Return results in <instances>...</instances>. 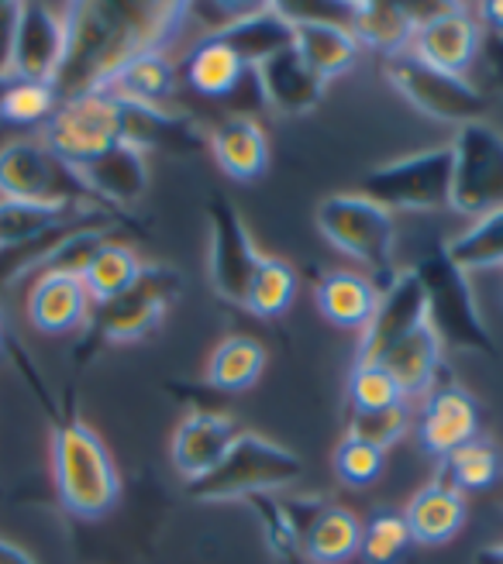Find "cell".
Returning a JSON list of instances; mask_svg holds the SVG:
<instances>
[{
  "label": "cell",
  "mask_w": 503,
  "mask_h": 564,
  "mask_svg": "<svg viewBox=\"0 0 503 564\" xmlns=\"http://www.w3.org/2000/svg\"><path fill=\"white\" fill-rule=\"evenodd\" d=\"M35 389L49 406L52 482H55V492H60V502L79 520L107 517L121 499V475L115 468V458H110V451L104 447L100 434L83 423L73 400H66V406L60 410L45 397V386L39 379H35Z\"/></svg>",
  "instance_id": "obj_1"
},
{
  "label": "cell",
  "mask_w": 503,
  "mask_h": 564,
  "mask_svg": "<svg viewBox=\"0 0 503 564\" xmlns=\"http://www.w3.org/2000/svg\"><path fill=\"white\" fill-rule=\"evenodd\" d=\"M314 220L334 248L370 269L376 290L397 279V220L386 207L366 200L362 193H331L318 204Z\"/></svg>",
  "instance_id": "obj_2"
},
{
  "label": "cell",
  "mask_w": 503,
  "mask_h": 564,
  "mask_svg": "<svg viewBox=\"0 0 503 564\" xmlns=\"http://www.w3.org/2000/svg\"><path fill=\"white\" fill-rule=\"evenodd\" d=\"M303 471V462L290 447L276 444L256 431H242L207 475L186 482V496L201 502L248 499L256 492H276L293 486Z\"/></svg>",
  "instance_id": "obj_3"
},
{
  "label": "cell",
  "mask_w": 503,
  "mask_h": 564,
  "mask_svg": "<svg viewBox=\"0 0 503 564\" xmlns=\"http://www.w3.org/2000/svg\"><path fill=\"white\" fill-rule=\"evenodd\" d=\"M0 200L55 210H107L83 186L76 169L55 155L42 138L11 141L0 149Z\"/></svg>",
  "instance_id": "obj_4"
},
{
  "label": "cell",
  "mask_w": 503,
  "mask_h": 564,
  "mask_svg": "<svg viewBox=\"0 0 503 564\" xmlns=\"http://www.w3.org/2000/svg\"><path fill=\"white\" fill-rule=\"evenodd\" d=\"M414 275L421 279L425 303H428V324L441 337L445 348H462L477 355H496V345L480 317L477 293L469 286V275L445 256V245L414 265Z\"/></svg>",
  "instance_id": "obj_5"
},
{
  "label": "cell",
  "mask_w": 503,
  "mask_h": 564,
  "mask_svg": "<svg viewBox=\"0 0 503 564\" xmlns=\"http://www.w3.org/2000/svg\"><path fill=\"white\" fill-rule=\"evenodd\" d=\"M183 290V275L170 265H146L138 282L118 300L94 306L87 321V345L79 355H90L107 345H131L152 334Z\"/></svg>",
  "instance_id": "obj_6"
},
{
  "label": "cell",
  "mask_w": 503,
  "mask_h": 564,
  "mask_svg": "<svg viewBox=\"0 0 503 564\" xmlns=\"http://www.w3.org/2000/svg\"><path fill=\"white\" fill-rule=\"evenodd\" d=\"M125 138V100L110 90H87L60 100L45 121L42 141L69 162L73 169L87 165L110 145Z\"/></svg>",
  "instance_id": "obj_7"
},
{
  "label": "cell",
  "mask_w": 503,
  "mask_h": 564,
  "mask_svg": "<svg viewBox=\"0 0 503 564\" xmlns=\"http://www.w3.org/2000/svg\"><path fill=\"white\" fill-rule=\"evenodd\" d=\"M383 73L410 107H417L421 115L445 121V124H469V121H483V110H486V97L472 87L465 76L456 73H445L431 63H425L421 55L397 52L383 59Z\"/></svg>",
  "instance_id": "obj_8"
},
{
  "label": "cell",
  "mask_w": 503,
  "mask_h": 564,
  "mask_svg": "<svg viewBox=\"0 0 503 564\" xmlns=\"http://www.w3.org/2000/svg\"><path fill=\"white\" fill-rule=\"evenodd\" d=\"M366 200L386 207L389 214L397 210H441L449 207L452 196V149L438 145L428 152H414L404 159H394L358 183Z\"/></svg>",
  "instance_id": "obj_9"
},
{
  "label": "cell",
  "mask_w": 503,
  "mask_h": 564,
  "mask_svg": "<svg viewBox=\"0 0 503 564\" xmlns=\"http://www.w3.org/2000/svg\"><path fill=\"white\" fill-rule=\"evenodd\" d=\"M452 196L449 207L480 217L503 207V134L486 121H469L452 138Z\"/></svg>",
  "instance_id": "obj_10"
},
{
  "label": "cell",
  "mask_w": 503,
  "mask_h": 564,
  "mask_svg": "<svg viewBox=\"0 0 503 564\" xmlns=\"http://www.w3.org/2000/svg\"><path fill=\"white\" fill-rule=\"evenodd\" d=\"M483 48V24L477 18V8L469 4H445L428 14H417L410 52L421 55L425 63L465 76L469 66L477 63Z\"/></svg>",
  "instance_id": "obj_11"
},
{
  "label": "cell",
  "mask_w": 503,
  "mask_h": 564,
  "mask_svg": "<svg viewBox=\"0 0 503 564\" xmlns=\"http://www.w3.org/2000/svg\"><path fill=\"white\" fill-rule=\"evenodd\" d=\"M207 220H211V256H207L211 282H214L221 300L242 306L245 290L252 282V272H256L263 251L256 248V241H252L235 204L214 196V200L207 204Z\"/></svg>",
  "instance_id": "obj_12"
},
{
  "label": "cell",
  "mask_w": 503,
  "mask_h": 564,
  "mask_svg": "<svg viewBox=\"0 0 503 564\" xmlns=\"http://www.w3.org/2000/svg\"><path fill=\"white\" fill-rule=\"evenodd\" d=\"M472 437H480V406L449 376V369H445L421 403V416H417V447H421L428 458L441 462V458H449L456 447L469 444Z\"/></svg>",
  "instance_id": "obj_13"
},
{
  "label": "cell",
  "mask_w": 503,
  "mask_h": 564,
  "mask_svg": "<svg viewBox=\"0 0 503 564\" xmlns=\"http://www.w3.org/2000/svg\"><path fill=\"white\" fill-rule=\"evenodd\" d=\"M428 321V303L421 279L414 275V269L397 272V279L389 286L379 290V303L373 310L370 324L358 334V351L355 361H383L386 351L400 345L410 330H417Z\"/></svg>",
  "instance_id": "obj_14"
},
{
  "label": "cell",
  "mask_w": 503,
  "mask_h": 564,
  "mask_svg": "<svg viewBox=\"0 0 503 564\" xmlns=\"http://www.w3.org/2000/svg\"><path fill=\"white\" fill-rule=\"evenodd\" d=\"M287 513L297 527V538L303 547V557L311 564H345L349 557L358 554L362 541V523L334 506L328 499H307V496H290L283 499Z\"/></svg>",
  "instance_id": "obj_15"
},
{
  "label": "cell",
  "mask_w": 503,
  "mask_h": 564,
  "mask_svg": "<svg viewBox=\"0 0 503 564\" xmlns=\"http://www.w3.org/2000/svg\"><path fill=\"white\" fill-rule=\"evenodd\" d=\"M69 21L66 8L21 4L18 45H14V79L21 83H55L66 59Z\"/></svg>",
  "instance_id": "obj_16"
},
{
  "label": "cell",
  "mask_w": 503,
  "mask_h": 564,
  "mask_svg": "<svg viewBox=\"0 0 503 564\" xmlns=\"http://www.w3.org/2000/svg\"><path fill=\"white\" fill-rule=\"evenodd\" d=\"M83 186H87L97 204L121 214V207H131L149 189V152L135 141L121 138L118 145H110L97 159L76 169Z\"/></svg>",
  "instance_id": "obj_17"
},
{
  "label": "cell",
  "mask_w": 503,
  "mask_h": 564,
  "mask_svg": "<svg viewBox=\"0 0 503 564\" xmlns=\"http://www.w3.org/2000/svg\"><path fill=\"white\" fill-rule=\"evenodd\" d=\"M238 434H242V423L235 416L221 413V410H207V406L190 410L173 434L176 471L186 478V482L207 475L221 458H225V451L232 447V441Z\"/></svg>",
  "instance_id": "obj_18"
},
{
  "label": "cell",
  "mask_w": 503,
  "mask_h": 564,
  "mask_svg": "<svg viewBox=\"0 0 503 564\" xmlns=\"http://www.w3.org/2000/svg\"><path fill=\"white\" fill-rule=\"evenodd\" d=\"M94 300L79 272H42L28 290V321L42 334H69L87 327Z\"/></svg>",
  "instance_id": "obj_19"
},
{
  "label": "cell",
  "mask_w": 503,
  "mask_h": 564,
  "mask_svg": "<svg viewBox=\"0 0 503 564\" xmlns=\"http://www.w3.org/2000/svg\"><path fill=\"white\" fill-rule=\"evenodd\" d=\"M256 87L269 110H276V115H283V118H300V115H311L324 100L328 83L307 69V63L290 45L283 52H276L263 66H256Z\"/></svg>",
  "instance_id": "obj_20"
},
{
  "label": "cell",
  "mask_w": 503,
  "mask_h": 564,
  "mask_svg": "<svg viewBox=\"0 0 503 564\" xmlns=\"http://www.w3.org/2000/svg\"><path fill=\"white\" fill-rule=\"evenodd\" d=\"M290 18H293V52L307 63V69L321 76L324 83L349 73L358 63L362 45L355 42L345 21L314 18V14H290Z\"/></svg>",
  "instance_id": "obj_21"
},
{
  "label": "cell",
  "mask_w": 503,
  "mask_h": 564,
  "mask_svg": "<svg viewBox=\"0 0 503 564\" xmlns=\"http://www.w3.org/2000/svg\"><path fill=\"white\" fill-rule=\"evenodd\" d=\"M225 45H232L248 69L263 66L276 52L293 45V18L283 4H252L242 18L214 32Z\"/></svg>",
  "instance_id": "obj_22"
},
{
  "label": "cell",
  "mask_w": 503,
  "mask_h": 564,
  "mask_svg": "<svg viewBox=\"0 0 503 564\" xmlns=\"http://www.w3.org/2000/svg\"><path fill=\"white\" fill-rule=\"evenodd\" d=\"M207 145H211V152H214V159L221 165V173H225L228 180L252 183V180H259L269 169V138H266V128L256 118H248V115L221 121L207 134Z\"/></svg>",
  "instance_id": "obj_23"
},
{
  "label": "cell",
  "mask_w": 503,
  "mask_h": 564,
  "mask_svg": "<svg viewBox=\"0 0 503 564\" xmlns=\"http://www.w3.org/2000/svg\"><path fill=\"white\" fill-rule=\"evenodd\" d=\"M379 365L397 379V386L404 389L407 400H414V397L425 400L428 389L445 372V345L435 334V327L425 321L417 330H410L400 345L389 348Z\"/></svg>",
  "instance_id": "obj_24"
},
{
  "label": "cell",
  "mask_w": 503,
  "mask_h": 564,
  "mask_svg": "<svg viewBox=\"0 0 503 564\" xmlns=\"http://www.w3.org/2000/svg\"><path fill=\"white\" fill-rule=\"evenodd\" d=\"M465 517H469L465 496L452 486L438 482V478L431 486L417 489L404 510L410 541H417V544H449L462 530Z\"/></svg>",
  "instance_id": "obj_25"
},
{
  "label": "cell",
  "mask_w": 503,
  "mask_h": 564,
  "mask_svg": "<svg viewBox=\"0 0 503 564\" xmlns=\"http://www.w3.org/2000/svg\"><path fill=\"white\" fill-rule=\"evenodd\" d=\"M314 300L321 306V314L345 330H358L370 324L373 310L379 303V290L370 275L362 272H349V269H331L318 279L314 286Z\"/></svg>",
  "instance_id": "obj_26"
},
{
  "label": "cell",
  "mask_w": 503,
  "mask_h": 564,
  "mask_svg": "<svg viewBox=\"0 0 503 564\" xmlns=\"http://www.w3.org/2000/svg\"><path fill=\"white\" fill-rule=\"evenodd\" d=\"M100 90H110L121 100L146 104V107H165L176 94V63L165 55V48H146L110 76Z\"/></svg>",
  "instance_id": "obj_27"
},
{
  "label": "cell",
  "mask_w": 503,
  "mask_h": 564,
  "mask_svg": "<svg viewBox=\"0 0 503 564\" xmlns=\"http://www.w3.org/2000/svg\"><path fill=\"white\" fill-rule=\"evenodd\" d=\"M345 24L362 48H373L383 59H389V55L410 48L417 14L404 4H366V0H355V4H349Z\"/></svg>",
  "instance_id": "obj_28"
},
{
  "label": "cell",
  "mask_w": 503,
  "mask_h": 564,
  "mask_svg": "<svg viewBox=\"0 0 503 564\" xmlns=\"http://www.w3.org/2000/svg\"><path fill=\"white\" fill-rule=\"evenodd\" d=\"M252 73L256 69H248L242 63V55L232 45L221 42L217 35L201 39L183 59V76H186L190 87L201 97H214V100L232 97Z\"/></svg>",
  "instance_id": "obj_29"
},
{
  "label": "cell",
  "mask_w": 503,
  "mask_h": 564,
  "mask_svg": "<svg viewBox=\"0 0 503 564\" xmlns=\"http://www.w3.org/2000/svg\"><path fill=\"white\" fill-rule=\"evenodd\" d=\"M142 262H138L135 248L125 241H104L97 245V251L87 259V265L79 269L83 286H87L94 306L118 300L121 293H128L138 275H142Z\"/></svg>",
  "instance_id": "obj_30"
},
{
  "label": "cell",
  "mask_w": 503,
  "mask_h": 564,
  "mask_svg": "<svg viewBox=\"0 0 503 564\" xmlns=\"http://www.w3.org/2000/svg\"><path fill=\"white\" fill-rule=\"evenodd\" d=\"M503 478V455L490 437H472L438 462V482L465 492H486Z\"/></svg>",
  "instance_id": "obj_31"
},
{
  "label": "cell",
  "mask_w": 503,
  "mask_h": 564,
  "mask_svg": "<svg viewBox=\"0 0 503 564\" xmlns=\"http://www.w3.org/2000/svg\"><path fill=\"white\" fill-rule=\"evenodd\" d=\"M263 369L266 348L248 334H232L214 348L207 361V382L221 392H245L259 382Z\"/></svg>",
  "instance_id": "obj_32"
},
{
  "label": "cell",
  "mask_w": 503,
  "mask_h": 564,
  "mask_svg": "<svg viewBox=\"0 0 503 564\" xmlns=\"http://www.w3.org/2000/svg\"><path fill=\"white\" fill-rule=\"evenodd\" d=\"M445 256H449L465 275L503 265V207L472 217V224L462 235L445 241Z\"/></svg>",
  "instance_id": "obj_33"
},
{
  "label": "cell",
  "mask_w": 503,
  "mask_h": 564,
  "mask_svg": "<svg viewBox=\"0 0 503 564\" xmlns=\"http://www.w3.org/2000/svg\"><path fill=\"white\" fill-rule=\"evenodd\" d=\"M293 300H297V272H293V265H287L283 259L263 256L256 272H252V282L245 290L242 306L259 321H276L293 306Z\"/></svg>",
  "instance_id": "obj_34"
},
{
  "label": "cell",
  "mask_w": 503,
  "mask_h": 564,
  "mask_svg": "<svg viewBox=\"0 0 503 564\" xmlns=\"http://www.w3.org/2000/svg\"><path fill=\"white\" fill-rule=\"evenodd\" d=\"M252 510L259 517V527H263V538L269 544V551L276 554L279 564H311L303 557V547H300V538H297V527L287 513V506L279 496L272 492H256L245 499Z\"/></svg>",
  "instance_id": "obj_35"
},
{
  "label": "cell",
  "mask_w": 503,
  "mask_h": 564,
  "mask_svg": "<svg viewBox=\"0 0 503 564\" xmlns=\"http://www.w3.org/2000/svg\"><path fill=\"white\" fill-rule=\"evenodd\" d=\"M76 214H87V210H55V207L0 200V251H11V248L35 241L45 231H52L55 224H63Z\"/></svg>",
  "instance_id": "obj_36"
},
{
  "label": "cell",
  "mask_w": 503,
  "mask_h": 564,
  "mask_svg": "<svg viewBox=\"0 0 503 564\" xmlns=\"http://www.w3.org/2000/svg\"><path fill=\"white\" fill-rule=\"evenodd\" d=\"M349 406L362 413L394 410V406H407V397L379 361H355L349 372Z\"/></svg>",
  "instance_id": "obj_37"
},
{
  "label": "cell",
  "mask_w": 503,
  "mask_h": 564,
  "mask_svg": "<svg viewBox=\"0 0 503 564\" xmlns=\"http://www.w3.org/2000/svg\"><path fill=\"white\" fill-rule=\"evenodd\" d=\"M410 530L404 513L394 510H379L370 517V523H362V541L358 554L366 564H397L404 551L410 547Z\"/></svg>",
  "instance_id": "obj_38"
},
{
  "label": "cell",
  "mask_w": 503,
  "mask_h": 564,
  "mask_svg": "<svg viewBox=\"0 0 503 564\" xmlns=\"http://www.w3.org/2000/svg\"><path fill=\"white\" fill-rule=\"evenodd\" d=\"M55 107H60V94L49 83L11 79L0 90V121L8 124H45Z\"/></svg>",
  "instance_id": "obj_39"
},
{
  "label": "cell",
  "mask_w": 503,
  "mask_h": 564,
  "mask_svg": "<svg viewBox=\"0 0 503 564\" xmlns=\"http://www.w3.org/2000/svg\"><path fill=\"white\" fill-rule=\"evenodd\" d=\"M383 468H386V451L370 441H358V437L345 434L339 451H334V471H339V478L352 489H366V486L379 482Z\"/></svg>",
  "instance_id": "obj_40"
},
{
  "label": "cell",
  "mask_w": 503,
  "mask_h": 564,
  "mask_svg": "<svg viewBox=\"0 0 503 564\" xmlns=\"http://www.w3.org/2000/svg\"><path fill=\"white\" fill-rule=\"evenodd\" d=\"M410 431V410L407 406H394V410H349V423H345V434L358 437V441H370L383 451L394 447L404 434Z\"/></svg>",
  "instance_id": "obj_41"
},
{
  "label": "cell",
  "mask_w": 503,
  "mask_h": 564,
  "mask_svg": "<svg viewBox=\"0 0 503 564\" xmlns=\"http://www.w3.org/2000/svg\"><path fill=\"white\" fill-rule=\"evenodd\" d=\"M18 18L21 4H0V83L14 79V45H18Z\"/></svg>",
  "instance_id": "obj_42"
},
{
  "label": "cell",
  "mask_w": 503,
  "mask_h": 564,
  "mask_svg": "<svg viewBox=\"0 0 503 564\" xmlns=\"http://www.w3.org/2000/svg\"><path fill=\"white\" fill-rule=\"evenodd\" d=\"M477 18H480V24L493 28V32H503V0H490V4H480L477 8Z\"/></svg>",
  "instance_id": "obj_43"
},
{
  "label": "cell",
  "mask_w": 503,
  "mask_h": 564,
  "mask_svg": "<svg viewBox=\"0 0 503 564\" xmlns=\"http://www.w3.org/2000/svg\"><path fill=\"white\" fill-rule=\"evenodd\" d=\"M0 564H35V557L28 554V551H21L18 544L0 538Z\"/></svg>",
  "instance_id": "obj_44"
},
{
  "label": "cell",
  "mask_w": 503,
  "mask_h": 564,
  "mask_svg": "<svg viewBox=\"0 0 503 564\" xmlns=\"http://www.w3.org/2000/svg\"><path fill=\"white\" fill-rule=\"evenodd\" d=\"M472 564H503V541H500V544H490V547H483V551H477Z\"/></svg>",
  "instance_id": "obj_45"
},
{
  "label": "cell",
  "mask_w": 503,
  "mask_h": 564,
  "mask_svg": "<svg viewBox=\"0 0 503 564\" xmlns=\"http://www.w3.org/2000/svg\"><path fill=\"white\" fill-rule=\"evenodd\" d=\"M4 341H8V334H4V317H0V351H4Z\"/></svg>",
  "instance_id": "obj_46"
},
{
  "label": "cell",
  "mask_w": 503,
  "mask_h": 564,
  "mask_svg": "<svg viewBox=\"0 0 503 564\" xmlns=\"http://www.w3.org/2000/svg\"><path fill=\"white\" fill-rule=\"evenodd\" d=\"M4 87H8V83H0V90H4Z\"/></svg>",
  "instance_id": "obj_47"
},
{
  "label": "cell",
  "mask_w": 503,
  "mask_h": 564,
  "mask_svg": "<svg viewBox=\"0 0 503 564\" xmlns=\"http://www.w3.org/2000/svg\"><path fill=\"white\" fill-rule=\"evenodd\" d=\"M500 486H503V478H500Z\"/></svg>",
  "instance_id": "obj_48"
}]
</instances>
